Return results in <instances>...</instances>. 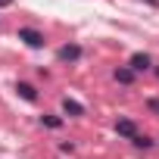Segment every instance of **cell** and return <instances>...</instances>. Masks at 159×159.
<instances>
[{"label":"cell","mask_w":159,"mask_h":159,"mask_svg":"<svg viewBox=\"0 0 159 159\" xmlns=\"http://www.w3.org/2000/svg\"><path fill=\"white\" fill-rule=\"evenodd\" d=\"M25 47H31V50H41L44 44H47V38H44V31H38V28H19V34H16Z\"/></svg>","instance_id":"cell-1"},{"label":"cell","mask_w":159,"mask_h":159,"mask_svg":"<svg viewBox=\"0 0 159 159\" xmlns=\"http://www.w3.org/2000/svg\"><path fill=\"white\" fill-rule=\"evenodd\" d=\"M81 56H84L81 44H62V47L56 50V59H59V62H78Z\"/></svg>","instance_id":"cell-2"},{"label":"cell","mask_w":159,"mask_h":159,"mask_svg":"<svg viewBox=\"0 0 159 159\" xmlns=\"http://www.w3.org/2000/svg\"><path fill=\"white\" fill-rule=\"evenodd\" d=\"M128 69L137 75V72H150L153 69V56L150 53H134L131 59H128Z\"/></svg>","instance_id":"cell-3"},{"label":"cell","mask_w":159,"mask_h":159,"mask_svg":"<svg viewBox=\"0 0 159 159\" xmlns=\"http://www.w3.org/2000/svg\"><path fill=\"white\" fill-rule=\"evenodd\" d=\"M59 109H62V116H69V119H78V116H84V103H78V100H72V97H62Z\"/></svg>","instance_id":"cell-4"},{"label":"cell","mask_w":159,"mask_h":159,"mask_svg":"<svg viewBox=\"0 0 159 159\" xmlns=\"http://www.w3.org/2000/svg\"><path fill=\"white\" fill-rule=\"evenodd\" d=\"M16 94H19L25 103H38V88L28 84V81H19V84H16Z\"/></svg>","instance_id":"cell-5"},{"label":"cell","mask_w":159,"mask_h":159,"mask_svg":"<svg viewBox=\"0 0 159 159\" xmlns=\"http://www.w3.org/2000/svg\"><path fill=\"white\" fill-rule=\"evenodd\" d=\"M116 134H119V137H128V140H131V137L137 134V125H134L131 119H116Z\"/></svg>","instance_id":"cell-6"},{"label":"cell","mask_w":159,"mask_h":159,"mask_svg":"<svg viewBox=\"0 0 159 159\" xmlns=\"http://www.w3.org/2000/svg\"><path fill=\"white\" fill-rule=\"evenodd\" d=\"M112 78H116L119 84H131V81H134V72H131L128 66H119V69L112 72Z\"/></svg>","instance_id":"cell-7"},{"label":"cell","mask_w":159,"mask_h":159,"mask_svg":"<svg viewBox=\"0 0 159 159\" xmlns=\"http://www.w3.org/2000/svg\"><path fill=\"white\" fill-rule=\"evenodd\" d=\"M131 143H134L137 150H150V147H153V140H150L147 134H134V137H131Z\"/></svg>","instance_id":"cell-8"},{"label":"cell","mask_w":159,"mask_h":159,"mask_svg":"<svg viewBox=\"0 0 159 159\" xmlns=\"http://www.w3.org/2000/svg\"><path fill=\"white\" fill-rule=\"evenodd\" d=\"M41 125H47V128H59V125H62V116H41Z\"/></svg>","instance_id":"cell-9"},{"label":"cell","mask_w":159,"mask_h":159,"mask_svg":"<svg viewBox=\"0 0 159 159\" xmlns=\"http://www.w3.org/2000/svg\"><path fill=\"white\" fill-rule=\"evenodd\" d=\"M147 106H150V112H156V116H159V97H150V100H147Z\"/></svg>","instance_id":"cell-10"},{"label":"cell","mask_w":159,"mask_h":159,"mask_svg":"<svg viewBox=\"0 0 159 159\" xmlns=\"http://www.w3.org/2000/svg\"><path fill=\"white\" fill-rule=\"evenodd\" d=\"M16 0H0V10H7V7H13Z\"/></svg>","instance_id":"cell-11"},{"label":"cell","mask_w":159,"mask_h":159,"mask_svg":"<svg viewBox=\"0 0 159 159\" xmlns=\"http://www.w3.org/2000/svg\"><path fill=\"white\" fill-rule=\"evenodd\" d=\"M147 3H150V7H156V10H159V0H147Z\"/></svg>","instance_id":"cell-12"},{"label":"cell","mask_w":159,"mask_h":159,"mask_svg":"<svg viewBox=\"0 0 159 159\" xmlns=\"http://www.w3.org/2000/svg\"><path fill=\"white\" fill-rule=\"evenodd\" d=\"M156 75H159V69H156Z\"/></svg>","instance_id":"cell-13"}]
</instances>
